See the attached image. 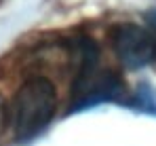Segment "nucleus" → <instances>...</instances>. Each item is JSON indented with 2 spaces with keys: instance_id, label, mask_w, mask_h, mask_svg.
I'll use <instances>...</instances> for the list:
<instances>
[{
  "instance_id": "1",
  "label": "nucleus",
  "mask_w": 156,
  "mask_h": 146,
  "mask_svg": "<svg viewBox=\"0 0 156 146\" xmlns=\"http://www.w3.org/2000/svg\"><path fill=\"white\" fill-rule=\"evenodd\" d=\"M57 89L49 78L34 76L17 89L13 97V129L19 142L38 136L55 117Z\"/></svg>"
},
{
  "instance_id": "2",
  "label": "nucleus",
  "mask_w": 156,
  "mask_h": 146,
  "mask_svg": "<svg viewBox=\"0 0 156 146\" xmlns=\"http://www.w3.org/2000/svg\"><path fill=\"white\" fill-rule=\"evenodd\" d=\"M110 45L122 66L131 70L148 66L156 55L154 36L137 24H118L110 30Z\"/></svg>"
},
{
  "instance_id": "3",
  "label": "nucleus",
  "mask_w": 156,
  "mask_h": 146,
  "mask_svg": "<svg viewBox=\"0 0 156 146\" xmlns=\"http://www.w3.org/2000/svg\"><path fill=\"white\" fill-rule=\"evenodd\" d=\"M4 127H6V106H4V99L0 97V142H2Z\"/></svg>"
},
{
  "instance_id": "4",
  "label": "nucleus",
  "mask_w": 156,
  "mask_h": 146,
  "mask_svg": "<svg viewBox=\"0 0 156 146\" xmlns=\"http://www.w3.org/2000/svg\"><path fill=\"white\" fill-rule=\"evenodd\" d=\"M148 21H150L152 25H156V11H152V13L148 15Z\"/></svg>"
}]
</instances>
